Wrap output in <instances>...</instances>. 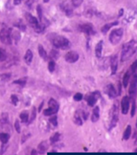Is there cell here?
I'll return each mask as SVG.
<instances>
[{"instance_id": "6da1fadb", "label": "cell", "mask_w": 137, "mask_h": 155, "mask_svg": "<svg viewBox=\"0 0 137 155\" xmlns=\"http://www.w3.org/2000/svg\"><path fill=\"white\" fill-rule=\"evenodd\" d=\"M136 51V43L135 40H131L123 45L121 51V61H127L135 54Z\"/></svg>"}, {"instance_id": "7a4b0ae2", "label": "cell", "mask_w": 137, "mask_h": 155, "mask_svg": "<svg viewBox=\"0 0 137 155\" xmlns=\"http://www.w3.org/2000/svg\"><path fill=\"white\" fill-rule=\"evenodd\" d=\"M51 43L56 47V48L62 49V50H66L68 49L71 46V43L66 37L63 35H53V37L51 39Z\"/></svg>"}, {"instance_id": "3957f363", "label": "cell", "mask_w": 137, "mask_h": 155, "mask_svg": "<svg viewBox=\"0 0 137 155\" xmlns=\"http://www.w3.org/2000/svg\"><path fill=\"white\" fill-rule=\"evenodd\" d=\"M26 19L29 23V25L31 27V28L35 30V31H36L37 33H41L43 31V26L39 23V21L37 20V19L34 17L30 13H26L25 15Z\"/></svg>"}, {"instance_id": "277c9868", "label": "cell", "mask_w": 137, "mask_h": 155, "mask_svg": "<svg viewBox=\"0 0 137 155\" xmlns=\"http://www.w3.org/2000/svg\"><path fill=\"white\" fill-rule=\"evenodd\" d=\"M48 106V109L43 110V115L45 116H52L54 114H57L59 109V104L54 98H51L49 100Z\"/></svg>"}, {"instance_id": "5b68a950", "label": "cell", "mask_w": 137, "mask_h": 155, "mask_svg": "<svg viewBox=\"0 0 137 155\" xmlns=\"http://www.w3.org/2000/svg\"><path fill=\"white\" fill-rule=\"evenodd\" d=\"M123 35V30L122 28H115L111 31L109 35L110 43L113 45H116L120 42Z\"/></svg>"}, {"instance_id": "8992f818", "label": "cell", "mask_w": 137, "mask_h": 155, "mask_svg": "<svg viewBox=\"0 0 137 155\" xmlns=\"http://www.w3.org/2000/svg\"><path fill=\"white\" fill-rule=\"evenodd\" d=\"M119 120V105L117 102H115L111 110V120H110L109 128L108 130H111L116 127Z\"/></svg>"}, {"instance_id": "52a82bcc", "label": "cell", "mask_w": 137, "mask_h": 155, "mask_svg": "<svg viewBox=\"0 0 137 155\" xmlns=\"http://www.w3.org/2000/svg\"><path fill=\"white\" fill-rule=\"evenodd\" d=\"M11 29L3 28L0 31V40L6 45H10L12 43Z\"/></svg>"}, {"instance_id": "ba28073f", "label": "cell", "mask_w": 137, "mask_h": 155, "mask_svg": "<svg viewBox=\"0 0 137 155\" xmlns=\"http://www.w3.org/2000/svg\"><path fill=\"white\" fill-rule=\"evenodd\" d=\"M100 97V93L99 91H95L93 93H90L87 94L85 97L87 103L89 106H94L96 103H97L98 100Z\"/></svg>"}, {"instance_id": "9c48e42d", "label": "cell", "mask_w": 137, "mask_h": 155, "mask_svg": "<svg viewBox=\"0 0 137 155\" xmlns=\"http://www.w3.org/2000/svg\"><path fill=\"white\" fill-rule=\"evenodd\" d=\"M79 31L88 35H93L95 34V31L91 23H84L79 25Z\"/></svg>"}, {"instance_id": "30bf717a", "label": "cell", "mask_w": 137, "mask_h": 155, "mask_svg": "<svg viewBox=\"0 0 137 155\" xmlns=\"http://www.w3.org/2000/svg\"><path fill=\"white\" fill-rule=\"evenodd\" d=\"M64 58H65V60L68 63L73 64V63H75L76 61H78V60H79V56L76 51H68V53L66 54L65 56H64Z\"/></svg>"}, {"instance_id": "8fae6325", "label": "cell", "mask_w": 137, "mask_h": 155, "mask_svg": "<svg viewBox=\"0 0 137 155\" xmlns=\"http://www.w3.org/2000/svg\"><path fill=\"white\" fill-rule=\"evenodd\" d=\"M130 108V99L128 96H125L122 98L121 101V109H122V114H127L129 111Z\"/></svg>"}, {"instance_id": "7c38bea8", "label": "cell", "mask_w": 137, "mask_h": 155, "mask_svg": "<svg viewBox=\"0 0 137 155\" xmlns=\"http://www.w3.org/2000/svg\"><path fill=\"white\" fill-rule=\"evenodd\" d=\"M105 93H107L110 98H116V97L118 96L117 91L116 90L114 85L112 84H107V85L106 86V88H105Z\"/></svg>"}, {"instance_id": "4fadbf2b", "label": "cell", "mask_w": 137, "mask_h": 155, "mask_svg": "<svg viewBox=\"0 0 137 155\" xmlns=\"http://www.w3.org/2000/svg\"><path fill=\"white\" fill-rule=\"evenodd\" d=\"M110 65H111V70H112V75L116 74L117 68H118V57L117 56H113L110 60Z\"/></svg>"}, {"instance_id": "5bb4252c", "label": "cell", "mask_w": 137, "mask_h": 155, "mask_svg": "<svg viewBox=\"0 0 137 155\" xmlns=\"http://www.w3.org/2000/svg\"><path fill=\"white\" fill-rule=\"evenodd\" d=\"M48 144L46 141H41L39 146H38V153L40 154H45L46 152L48 150Z\"/></svg>"}, {"instance_id": "9a60e30c", "label": "cell", "mask_w": 137, "mask_h": 155, "mask_svg": "<svg viewBox=\"0 0 137 155\" xmlns=\"http://www.w3.org/2000/svg\"><path fill=\"white\" fill-rule=\"evenodd\" d=\"M103 45H104V42L103 40H100L99 43H97V44L95 45V56L98 59L101 58V56H102V51H103Z\"/></svg>"}, {"instance_id": "2e32d148", "label": "cell", "mask_w": 137, "mask_h": 155, "mask_svg": "<svg viewBox=\"0 0 137 155\" xmlns=\"http://www.w3.org/2000/svg\"><path fill=\"white\" fill-rule=\"evenodd\" d=\"M136 92V76H134L132 81H131V85L129 88V94L131 96H133L135 94Z\"/></svg>"}, {"instance_id": "e0dca14e", "label": "cell", "mask_w": 137, "mask_h": 155, "mask_svg": "<svg viewBox=\"0 0 137 155\" xmlns=\"http://www.w3.org/2000/svg\"><path fill=\"white\" fill-rule=\"evenodd\" d=\"M100 119V107L95 106L93 109L92 115H91V120L92 122H96Z\"/></svg>"}, {"instance_id": "ac0fdd59", "label": "cell", "mask_w": 137, "mask_h": 155, "mask_svg": "<svg viewBox=\"0 0 137 155\" xmlns=\"http://www.w3.org/2000/svg\"><path fill=\"white\" fill-rule=\"evenodd\" d=\"M118 24H119L118 21H115V22H112V23H107V24H105L104 26H103V28H101V31H102V33L105 34V33H107V31H108L112 28V27L118 25Z\"/></svg>"}, {"instance_id": "d6986e66", "label": "cell", "mask_w": 137, "mask_h": 155, "mask_svg": "<svg viewBox=\"0 0 137 155\" xmlns=\"http://www.w3.org/2000/svg\"><path fill=\"white\" fill-rule=\"evenodd\" d=\"M33 60V53L32 51H30V49H28L27 51H26L25 56H24V60H25V62L27 63V64L30 65L32 62Z\"/></svg>"}, {"instance_id": "ffe728a7", "label": "cell", "mask_w": 137, "mask_h": 155, "mask_svg": "<svg viewBox=\"0 0 137 155\" xmlns=\"http://www.w3.org/2000/svg\"><path fill=\"white\" fill-rule=\"evenodd\" d=\"M74 122L75 124H76L77 125H83V120H82L81 118V114H80V111H79V110H77V111L75 112V114Z\"/></svg>"}, {"instance_id": "44dd1931", "label": "cell", "mask_w": 137, "mask_h": 155, "mask_svg": "<svg viewBox=\"0 0 137 155\" xmlns=\"http://www.w3.org/2000/svg\"><path fill=\"white\" fill-rule=\"evenodd\" d=\"M131 134H132V127H131V125H128L126 130H124V133H123V139L127 141V140L130 138Z\"/></svg>"}, {"instance_id": "7402d4cb", "label": "cell", "mask_w": 137, "mask_h": 155, "mask_svg": "<svg viewBox=\"0 0 137 155\" xmlns=\"http://www.w3.org/2000/svg\"><path fill=\"white\" fill-rule=\"evenodd\" d=\"M38 50H39V54H40V57L43 59V60H46V59H47V53H46V50L43 48V47L42 45H39Z\"/></svg>"}, {"instance_id": "603a6c76", "label": "cell", "mask_w": 137, "mask_h": 155, "mask_svg": "<svg viewBox=\"0 0 137 155\" xmlns=\"http://www.w3.org/2000/svg\"><path fill=\"white\" fill-rule=\"evenodd\" d=\"M130 77H131V72L130 70H128L126 73L123 76V84L124 86V88H126L127 86H128V83H129V80H130Z\"/></svg>"}, {"instance_id": "cb8c5ba5", "label": "cell", "mask_w": 137, "mask_h": 155, "mask_svg": "<svg viewBox=\"0 0 137 155\" xmlns=\"http://www.w3.org/2000/svg\"><path fill=\"white\" fill-rule=\"evenodd\" d=\"M19 117H20V120H21V121L23 123L28 122V120H29V115H28L27 111L23 110L21 114H20V115H19Z\"/></svg>"}, {"instance_id": "d4e9b609", "label": "cell", "mask_w": 137, "mask_h": 155, "mask_svg": "<svg viewBox=\"0 0 137 155\" xmlns=\"http://www.w3.org/2000/svg\"><path fill=\"white\" fill-rule=\"evenodd\" d=\"M10 139V135L6 133H1L0 134V141L2 144H7Z\"/></svg>"}, {"instance_id": "484cf974", "label": "cell", "mask_w": 137, "mask_h": 155, "mask_svg": "<svg viewBox=\"0 0 137 155\" xmlns=\"http://www.w3.org/2000/svg\"><path fill=\"white\" fill-rule=\"evenodd\" d=\"M60 134L59 133H55L52 136L50 137V142L51 144H55L56 142H58L59 141V139H60Z\"/></svg>"}, {"instance_id": "4316f807", "label": "cell", "mask_w": 137, "mask_h": 155, "mask_svg": "<svg viewBox=\"0 0 137 155\" xmlns=\"http://www.w3.org/2000/svg\"><path fill=\"white\" fill-rule=\"evenodd\" d=\"M27 77H23V78H19L16 81H13V84H19L20 86H25L26 84H27Z\"/></svg>"}, {"instance_id": "83f0119b", "label": "cell", "mask_w": 137, "mask_h": 155, "mask_svg": "<svg viewBox=\"0 0 137 155\" xmlns=\"http://www.w3.org/2000/svg\"><path fill=\"white\" fill-rule=\"evenodd\" d=\"M7 51H5L4 49H2L0 48V62L4 61V60H7Z\"/></svg>"}, {"instance_id": "f1b7e54d", "label": "cell", "mask_w": 137, "mask_h": 155, "mask_svg": "<svg viewBox=\"0 0 137 155\" xmlns=\"http://www.w3.org/2000/svg\"><path fill=\"white\" fill-rule=\"evenodd\" d=\"M11 77V75L10 73H3V74L0 75V81H2V82H6V81H8Z\"/></svg>"}, {"instance_id": "f546056e", "label": "cell", "mask_w": 137, "mask_h": 155, "mask_svg": "<svg viewBox=\"0 0 137 155\" xmlns=\"http://www.w3.org/2000/svg\"><path fill=\"white\" fill-rule=\"evenodd\" d=\"M59 56V53L58 51L56 50H51V52H50V58L51 60H57Z\"/></svg>"}, {"instance_id": "4dcf8cb0", "label": "cell", "mask_w": 137, "mask_h": 155, "mask_svg": "<svg viewBox=\"0 0 137 155\" xmlns=\"http://www.w3.org/2000/svg\"><path fill=\"white\" fill-rule=\"evenodd\" d=\"M56 69V63L53 60H51L48 63V70L50 72H53Z\"/></svg>"}, {"instance_id": "1f68e13d", "label": "cell", "mask_w": 137, "mask_h": 155, "mask_svg": "<svg viewBox=\"0 0 137 155\" xmlns=\"http://www.w3.org/2000/svg\"><path fill=\"white\" fill-rule=\"evenodd\" d=\"M14 26H15V27H17V28H19V29H20V30H22V31H25L26 30L25 24H24V23H23L21 20L18 21L16 23H14Z\"/></svg>"}, {"instance_id": "d6a6232c", "label": "cell", "mask_w": 137, "mask_h": 155, "mask_svg": "<svg viewBox=\"0 0 137 155\" xmlns=\"http://www.w3.org/2000/svg\"><path fill=\"white\" fill-rule=\"evenodd\" d=\"M49 121H50L51 125H54V126H57V125H58V119H57V117L56 116H53V115H52V117H50V119H49Z\"/></svg>"}, {"instance_id": "836d02e7", "label": "cell", "mask_w": 137, "mask_h": 155, "mask_svg": "<svg viewBox=\"0 0 137 155\" xmlns=\"http://www.w3.org/2000/svg\"><path fill=\"white\" fill-rule=\"evenodd\" d=\"M14 129L18 134L21 133V126H20V122H19V120H15V121H14Z\"/></svg>"}, {"instance_id": "e575fe53", "label": "cell", "mask_w": 137, "mask_h": 155, "mask_svg": "<svg viewBox=\"0 0 137 155\" xmlns=\"http://www.w3.org/2000/svg\"><path fill=\"white\" fill-rule=\"evenodd\" d=\"M11 101L12 104L16 106L18 103H19V98H18V97L16 95L13 94V95L11 96Z\"/></svg>"}, {"instance_id": "d590c367", "label": "cell", "mask_w": 137, "mask_h": 155, "mask_svg": "<svg viewBox=\"0 0 137 155\" xmlns=\"http://www.w3.org/2000/svg\"><path fill=\"white\" fill-rule=\"evenodd\" d=\"M83 3V0H72V4L74 7H78Z\"/></svg>"}, {"instance_id": "8d00e7d4", "label": "cell", "mask_w": 137, "mask_h": 155, "mask_svg": "<svg viewBox=\"0 0 137 155\" xmlns=\"http://www.w3.org/2000/svg\"><path fill=\"white\" fill-rule=\"evenodd\" d=\"M37 13H38V16H39V19H40V21H42L43 19V12H42V8L40 7V5L37 7Z\"/></svg>"}, {"instance_id": "74e56055", "label": "cell", "mask_w": 137, "mask_h": 155, "mask_svg": "<svg viewBox=\"0 0 137 155\" xmlns=\"http://www.w3.org/2000/svg\"><path fill=\"white\" fill-rule=\"evenodd\" d=\"M82 99H83V95H82V93H77L75 94L74 100L75 101H80Z\"/></svg>"}, {"instance_id": "f35d334b", "label": "cell", "mask_w": 137, "mask_h": 155, "mask_svg": "<svg viewBox=\"0 0 137 155\" xmlns=\"http://www.w3.org/2000/svg\"><path fill=\"white\" fill-rule=\"evenodd\" d=\"M35 117H36V109H35V108H33L32 112H31V117H30V120H29V122H32L33 120L35 119Z\"/></svg>"}, {"instance_id": "ab89813d", "label": "cell", "mask_w": 137, "mask_h": 155, "mask_svg": "<svg viewBox=\"0 0 137 155\" xmlns=\"http://www.w3.org/2000/svg\"><path fill=\"white\" fill-rule=\"evenodd\" d=\"M135 113V102H132V110H131V116L134 117Z\"/></svg>"}, {"instance_id": "60d3db41", "label": "cell", "mask_w": 137, "mask_h": 155, "mask_svg": "<svg viewBox=\"0 0 137 155\" xmlns=\"http://www.w3.org/2000/svg\"><path fill=\"white\" fill-rule=\"evenodd\" d=\"M137 68V61H135V62L133 63V64L132 65V68H131V71L133 72V73H135V70H136Z\"/></svg>"}, {"instance_id": "b9f144b4", "label": "cell", "mask_w": 137, "mask_h": 155, "mask_svg": "<svg viewBox=\"0 0 137 155\" xmlns=\"http://www.w3.org/2000/svg\"><path fill=\"white\" fill-rule=\"evenodd\" d=\"M5 145H6V144H2V146H1V150H0V154L1 155H2V153H4V152L7 149V146H5Z\"/></svg>"}, {"instance_id": "7bdbcfd3", "label": "cell", "mask_w": 137, "mask_h": 155, "mask_svg": "<svg viewBox=\"0 0 137 155\" xmlns=\"http://www.w3.org/2000/svg\"><path fill=\"white\" fill-rule=\"evenodd\" d=\"M88 113H85V112H82V116L84 117V119L85 120H88Z\"/></svg>"}, {"instance_id": "ee69618b", "label": "cell", "mask_w": 137, "mask_h": 155, "mask_svg": "<svg viewBox=\"0 0 137 155\" xmlns=\"http://www.w3.org/2000/svg\"><path fill=\"white\" fill-rule=\"evenodd\" d=\"M30 155H38V152L36 150H31V153H30Z\"/></svg>"}, {"instance_id": "f6af8a7d", "label": "cell", "mask_w": 137, "mask_h": 155, "mask_svg": "<svg viewBox=\"0 0 137 155\" xmlns=\"http://www.w3.org/2000/svg\"><path fill=\"white\" fill-rule=\"evenodd\" d=\"M49 1H50V0H43V2H48Z\"/></svg>"}]
</instances>
